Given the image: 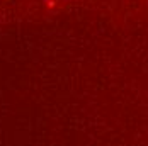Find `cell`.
Returning a JSON list of instances; mask_svg holds the SVG:
<instances>
[{
  "label": "cell",
  "instance_id": "cell-1",
  "mask_svg": "<svg viewBox=\"0 0 148 146\" xmlns=\"http://www.w3.org/2000/svg\"><path fill=\"white\" fill-rule=\"evenodd\" d=\"M49 5H51V7H53V5H55V0H51V2H49Z\"/></svg>",
  "mask_w": 148,
  "mask_h": 146
}]
</instances>
